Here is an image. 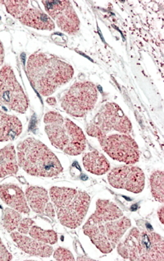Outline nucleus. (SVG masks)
Here are the masks:
<instances>
[{"instance_id":"11","label":"nucleus","mask_w":164,"mask_h":261,"mask_svg":"<svg viewBox=\"0 0 164 261\" xmlns=\"http://www.w3.org/2000/svg\"><path fill=\"white\" fill-rule=\"evenodd\" d=\"M45 11L58 28L69 35H76L80 31V20L70 1L53 0L42 1Z\"/></svg>"},{"instance_id":"1","label":"nucleus","mask_w":164,"mask_h":261,"mask_svg":"<svg viewBox=\"0 0 164 261\" xmlns=\"http://www.w3.org/2000/svg\"><path fill=\"white\" fill-rule=\"evenodd\" d=\"M26 75L39 94L49 96L73 79L74 69L56 56L37 52L28 59Z\"/></svg>"},{"instance_id":"14","label":"nucleus","mask_w":164,"mask_h":261,"mask_svg":"<svg viewBox=\"0 0 164 261\" xmlns=\"http://www.w3.org/2000/svg\"><path fill=\"white\" fill-rule=\"evenodd\" d=\"M0 198L11 208L17 210L21 214H30V208L26 201V195L16 185L5 184L0 186Z\"/></svg>"},{"instance_id":"27","label":"nucleus","mask_w":164,"mask_h":261,"mask_svg":"<svg viewBox=\"0 0 164 261\" xmlns=\"http://www.w3.org/2000/svg\"><path fill=\"white\" fill-rule=\"evenodd\" d=\"M13 259V255L7 250L5 245L0 239V261H9Z\"/></svg>"},{"instance_id":"10","label":"nucleus","mask_w":164,"mask_h":261,"mask_svg":"<svg viewBox=\"0 0 164 261\" xmlns=\"http://www.w3.org/2000/svg\"><path fill=\"white\" fill-rule=\"evenodd\" d=\"M103 149L114 160L133 165L138 163L140 150L133 138L124 134L106 135L99 140Z\"/></svg>"},{"instance_id":"21","label":"nucleus","mask_w":164,"mask_h":261,"mask_svg":"<svg viewBox=\"0 0 164 261\" xmlns=\"http://www.w3.org/2000/svg\"><path fill=\"white\" fill-rule=\"evenodd\" d=\"M152 195L156 200L164 203V173L162 171H155L149 179Z\"/></svg>"},{"instance_id":"24","label":"nucleus","mask_w":164,"mask_h":261,"mask_svg":"<svg viewBox=\"0 0 164 261\" xmlns=\"http://www.w3.org/2000/svg\"><path fill=\"white\" fill-rule=\"evenodd\" d=\"M30 1L28 0H19V1H0V5H4L6 8V10L10 15L15 18H18L23 11L29 6Z\"/></svg>"},{"instance_id":"12","label":"nucleus","mask_w":164,"mask_h":261,"mask_svg":"<svg viewBox=\"0 0 164 261\" xmlns=\"http://www.w3.org/2000/svg\"><path fill=\"white\" fill-rule=\"evenodd\" d=\"M108 180L112 187L123 189L130 192H142L145 177L143 171L134 166H122L113 168L109 173Z\"/></svg>"},{"instance_id":"4","label":"nucleus","mask_w":164,"mask_h":261,"mask_svg":"<svg viewBox=\"0 0 164 261\" xmlns=\"http://www.w3.org/2000/svg\"><path fill=\"white\" fill-rule=\"evenodd\" d=\"M49 195L60 223L71 229L81 226L90 207V197L87 193L53 187L49 191Z\"/></svg>"},{"instance_id":"7","label":"nucleus","mask_w":164,"mask_h":261,"mask_svg":"<svg viewBox=\"0 0 164 261\" xmlns=\"http://www.w3.org/2000/svg\"><path fill=\"white\" fill-rule=\"evenodd\" d=\"M112 131L129 135L133 131V124L118 105L109 102L103 106L96 114L86 128V133L101 140Z\"/></svg>"},{"instance_id":"20","label":"nucleus","mask_w":164,"mask_h":261,"mask_svg":"<svg viewBox=\"0 0 164 261\" xmlns=\"http://www.w3.org/2000/svg\"><path fill=\"white\" fill-rule=\"evenodd\" d=\"M26 201L35 213L43 214L49 203V194L45 189L39 187H30L26 189Z\"/></svg>"},{"instance_id":"9","label":"nucleus","mask_w":164,"mask_h":261,"mask_svg":"<svg viewBox=\"0 0 164 261\" xmlns=\"http://www.w3.org/2000/svg\"><path fill=\"white\" fill-rule=\"evenodd\" d=\"M0 107L21 114L26 113L29 107L27 96L9 65L0 69Z\"/></svg>"},{"instance_id":"29","label":"nucleus","mask_w":164,"mask_h":261,"mask_svg":"<svg viewBox=\"0 0 164 261\" xmlns=\"http://www.w3.org/2000/svg\"><path fill=\"white\" fill-rule=\"evenodd\" d=\"M5 60V49H4V46L1 41H0V66L2 65Z\"/></svg>"},{"instance_id":"25","label":"nucleus","mask_w":164,"mask_h":261,"mask_svg":"<svg viewBox=\"0 0 164 261\" xmlns=\"http://www.w3.org/2000/svg\"><path fill=\"white\" fill-rule=\"evenodd\" d=\"M53 257L56 260L60 261H72L75 259L73 253L67 249L62 248V247H58V249H56L55 251L53 253Z\"/></svg>"},{"instance_id":"18","label":"nucleus","mask_w":164,"mask_h":261,"mask_svg":"<svg viewBox=\"0 0 164 261\" xmlns=\"http://www.w3.org/2000/svg\"><path fill=\"white\" fill-rule=\"evenodd\" d=\"M18 171L17 153L13 145L0 149V178L16 175Z\"/></svg>"},{"instance_id":"23","label":"nucleus","mask_w":164,"mask_h":261,"mask_svg":"<svg viewBox=\"0 0 164 261\" xmlns=\"http://www.w3.org/2000/svg\"><path fill=\"white\" fill-rule=\"evenodd\" d=\"M21 213L13 208H5L3 214V226L9 232L17 229L21 220Z\"/></svg>"},{"instance_id":"17","label":"nucleus","mask_w":164,"mask_h":261,"mask_svg":"<svg viewBox=\"0 0 164 261\" xmlns=\"http://www.w3.org/2000/svg\"><path fill=\"white\" fill-rule=\"evenodd\" d=\"M123 216V212L113 202L105 199H99L96 203L94 214L88 219L91 222L115 220Z\"/></svg>"},{"instance_id":"19","label":"nucleus","mask_w":164,"mask_h":261,"mask_svg":"<svg viewBox=\"0 0 164 261\" xmlns=\"http://www.w3.org/2000/svg\"><path fill=\"white\" fill-rule=\"evenodd\" d=\"M83 164L86 171L97 176L105 175L110 169L109 161L98 151L87 152L83 156Z\"/></svg>"},{"instance_id":"15","label":"nucleus","mask_w":164,"mask_h":261,"mask_svg":"<svg viewBox=\"0 0 164 261\" xmlns=\"http://www.w3.org/2000/svg\"><path fill=\"white\" fill-rule=\"evenodd\" d=\"M11 238L21 250L26 254L37 257H49L53 254V247L49 245L35 240L20 232L13 231Z\"/></svg>"},{"instance_id":"28","label":"nucleus","mask_w":164,"mask_h":261,"mask_svg":"<svg viewBox=\"0 0 164 261\" xmlns=\"http://www.w3.org/2000/svg\"><path fill=\"white\" fill-rule=\"evenodd\" d=\"M45 213L50 219H53L55 217V210L53 206V203H48L45 207Z\"/></svg>"},{"instance_id":"2","label":"nucleus","mask_w":164,"mask_h":261,"mask_svg":"<svg viewBox=\"0 0 164 261\" xmlns=\"http://www.w3.org/2000/svg\"><path fill=\"white\" fill-rule=\"evenodd\" d=\"M18 166L30 176L54 177L62 172L61 163L47 146L35 138L17 145Z\"/></svg>"},{"instance_id":"13","label":"nucleus","mask_w":164,"mask_h":261,"mask_svg":"<svg viewBox=\"0 0 164 261\" xmlns=\"http://www.w3.org/2000/svg\"><path fill=\"white\" fill-rule=\"evenodd\" d=\"M17 19L25 26L36 28L38 30L53 31L55 28V24L47 13H44L37 7H30V5Z\"/></svg>"},{"instance_id":"22","label":"nucleus","mask_w":164,"mask_h":261,"mask_svg":"<svg viewBox=\"0 0 164 261\" xmlns=\"http://www.w3.org/2000/svg\"><path fill=\"white\" fill-rule=\"evenodd\" d=\"M30 238L45 244H56L58 242V235L53 230H44L37 226H32L29 231Z\"/></svg>"},{"instance_id":"6","label":"nucleus","mask_w":164,"mask_h":261,"mask_svg":"<svg viewBox=\"0 0 164 261\" xmlns=\"http://www.w3.org/2000/svg\"><path fill=\"white\" fill-rule=\"evenodd\" d=\"M130 227V219L122 216L115 220L100 222L87 220L84 225L83 231L101 252L109 254L117 247L124 234Z\"/></svg>"},{"instance_id":"30","label":"nucleus","mask_w":164,"mask_h":261,"mask_svg":"<svg viewBox=\"0 0 164 261\" xmlns=\"http://www.w3.org/2000/svg\"><path fill=\"white\" fill-rule=\"evenodd\" d=\"M158 216L159 218L160 222L163 224L164 223V207L162 206L159 210H158Z\"/></svg>"},{"instance_id":"5","label":"nucleus","mask_w":164,"mask_h":261,"mask_svg":"<svg viewBox=\"0 0 164 261\" xmlns=\"http://www.w3.org/2000/svg\"><path fill=\"white\" fill-rule=\"evenodd\" d=\"M117 252L129 260L163 261V238L156 232L134 227L117 244Z\"/></svg>"},{"instance_id":"26","label":"nucleus","mask_w":164,"mask_h":261,"mask_svg":"<svg viewBox=\"0 0 164 261\" xmlns=\"http://www.w3.org/2000/svg\"><path fill=\"white\" fill-rule=\"evenodd\" d=\"M34 224V221L32 220L31 219L29 218H26V219H21L19 225H18V232L20 233L23 234V235H26L29 233L30 227Z\"/></svg>"},{"instance_id":"8","label":"nucleus","mask_w":164,"mask_h":261,"mask_svg":"<svg viewBox=\"0 0 164 261\" xmlns=\"http://www.w3.org/2000/svg\"><path fill=\"white\" fill-rule=\"evenodd\" d=\"M98 99V91L90 82L73 84L61 99L62 109L74 117H83L94 109Z\"/></svg>"},{"instance_id":"16","label":"nucleus","mask_w":164,"mask_h":261,"mask_svg":"<svg viewBox=\"0 0 164 261\" xmlns=\"http://www.w3.org/2000/svg\"><path fill=\"white\" fill-rule=\"evenodd\" d=\"M22 132V124L15 116L0 111V142L13 141Z\"/></svg>"},{"instance_id":"3","label":"nucleus","mask_w":164,"mask_h":261,"mask_svg":"<svg viewBox=\"0 0 164 261\" xmlns=\"http://www.w3.org/2000/svg\"><path fill=\"white\" fill-rule=\"evenodd\" d=\"M45 132L54 147L71 156L85 151L86 139L77 124L56 112H49L44 117Z\"/></svg>"},{"instance_id":"31","label":"nucleus","mask_w":164,"mask_h":261,"mask_svg":"<svg viewBox=\"0 0 164 261\" xmlns=\"http://www.w3.org/2000/svg\"><path fill=\"white\" fill-rule=\"evenodd\" d=\"M47 101L48 104L50 106L56 105V103H57L56 99L54 98V97H49V98L47 99V101Z\"/></svg>"}]
</instances>
